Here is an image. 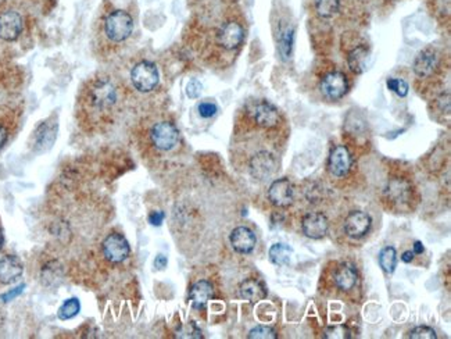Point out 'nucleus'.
<instances>
[{
  "label": "nucleus",
  "mask_w": 451,
  "mask_h": 339,
  "mask_svg": "<svg viewBox=\"0 0 451 339\" xmlns=\"http://www.w3.org/2000/svg\"><path fill=\"white\" fill-rule=\"evenodd\" d=\"M119 103V89L111 78L101 75L90 79L81 95V115L93 123L107 122Z\"/></svg>",
  "instance_id": "obj_1"
},
{
  "label": "nucleus",
  "mask_w": 451,
  "mask_h": 339,
  "mask_svg": "<svg viewBox=\"0 0 451 339\" xmlns=\"http://www.w3.org/2000/svg\"><path fill=\"white\" fill-rule=\"evenodd\" d=\"M103 32L110 42L121 43L134 32V19L126 10H111L103 19Z\"/></svg>",
  "instance_id": "obj_2"
},
{
  "label": "nucleus",
  "mask_w": 451,
  "mask_h": 339,
  "mask_svg": "<svg viewBox=\"0 0 451 339\" xmlns=\"http://www.w3.org/2000/svg\"><path fill=\"white\" fill-rule=\"evenodd\" d=\"M160 81L159 70L152 61H141L131 71V82L139 92H152Z\"/></svg>",
  "instance_id": "obj_3"
},
{
  "label": "nucleus",
  "mask_w": 451,
  "mask_h": 339,
  "mask_svg": "<svg viewBox=\"0 0 451 339\" xmlns=\"http://www.w3.org/2000/svg\"><path fill=\"white\" fill-rule=\"evenodd\" d=\"M150 139L160 151H171L179 141V131L171 122L156 123L150 130Z\"/></svg>",
  "instance_id": "obj_4"
},
{
  "label": "nucleus",
  "mask_w": 451,
  "mask_h": 339,
  "mask_svg": "<svg viewBox=\"0 0 451 339\" xmlns=\"http://www.w3.org/2000/svg\"><path fill=\"white\" fill-rule=\"evenodd\" d=\"M385 197L393 206L403 209L410 206L412 199V185L405 178H392L385 188Z\"/></svg>",
  "instance_id": "obj_5"
},
{
  "label": "nucleus",
  "mask_w": 451,
  "mask_h": 339,
  "mask_svg": "<svg viewBox=\"0 0 451 339\" xmlns=\"http://www.w3.org/2000/svg\"><path fill=\"white\" fill-rule=\"evenodd\" d=\"M103 255L111 263H123L128 259L131 253V248L128 241L121 234H110L103 242Z\"/></svg>",
  "instance_id": "obj_6"
},
{
  "label": "nucleus",
  "mask_w": 451,
  "mask_h": 339,
  "mask_svg": "<svg viewBox=\"0 0 451 339\" xmlns=\"http://www.w3.org/2000/svg\"><path fill=\"white\" fill-rule=\"evenodd\" d=\"M245 39V30L243 27L237 21H228L225 23L217 34V42L223 49L234 50L238 49Z\"/></svg>",
  "instance_id": "obj_7"
},
{
  "label": "nucleus",
  "mask_w": 451,
  "mask_h": 339,
  "mask_svg": "<svg viewBox=\"0 0 451 339\" xmlns=\"http://www.w3.org/2000/svg\"><path fill=\"white\" fill-rule=\"evenodd\" d=\"M24 28V20L19 12L8 10L0 14V39L13 42L16 41Z\"/></svg>",
  "instance_id": "obj_8"
},
{
  "label": "nucleus",
  "mask_w": 451,
  "mask_h": 339,
  "mask_svg": "<svg viewBox=\"0 0 451 339\" xmlns=\"http://www.w3.org/2000/svg\"><path fill=\"white\" fill-rule=\"evenodd\" d=\"M349 89V82L348 78L343 72L339 71H334V72H329L328 75L323 77L322 82H321V90L323 92V95L332 100L336 99H341L345 96V93Z\"/></svg>",
  "instance_id": "obj_9"
},
{
  "label": "nucleus",
  "mask_w": 451,
  "mask_h": 339,
  "mask_svg": "<svg viewBox=\"0 0 451 339\" xmlns=\"http://www.w3.org/2000/svg\"><path fill=\"white\" fill-rule=\"evenodd\" d=\"M371 217L364 213V211H352L346 221H345V230H346V234L350 237V238H354V240H360L363 237H365L371 229Z\"/></svg>",
  "instance_id": "obj_10"
},
{
  "label": "nucleus",
  "mask_w": 451,
  "mask_h": 339,
  "mask_svg": "<svg viewBox=\"0 0 451 339\" xmlns=\"http://www.w3.org/2000/svg\"><path fill=\"white\" fill-rule=\"evenodd\" d=\"M353 160L350 156V152L346 146H336L332 149L328 160V167L329 171L334 177H345L350 168H352Z\"/></svg>",
  "instance_id": "obj_11"
},
{
  "label": "nucleus",
  "mask_w": 451,
  "mask_h": 339,
  "mask_svg": "<svg viewBox=\"0 0 451 339\" xmlns=\"http://www.w3.org/2000/svg\"><path fill=\"white\" fill-rule=\"evenodd\" d=\"M329 229V221L322 213H308L301 221V230L311 240H321Z\"/></svg>",
  "instance_id": "obj_12"
},
{
  "label": "nucleus",
  "mask_w": 451,
  "mask_h": 339,
  "mask_svg": "<svg viewBox=\"0 0 451 339\" xmlns=\"http://www.w3.org/2000/svg\"><path fill=\"white\" fill-rule=\"evenodd\" d=\"M268 197L271 203L277 207H288L293 203L294 192L292 182L286 178H279L274 181L268 191Z\"/></svg>",
  "instance_id": "obj_13"
},
{
  "label": "nucleus",
  "mask_w": 451,
  "mask_h": 339,
  "mask_svg": "<svg viewBox=\"0 0 451 339\" xmlns=\"http://www.w3.org/2000/svg\"><path fill=\"white\" fill-rule=\"evenodd\" d=\"M275 159L268 152H259L250 160V174L257 181L268 180L275 171Z\"/></svg>",
  "instance_id": "obj_14"
},
{
  "label": "nucleus",
  "mask_w": 451,
  "mask_h": 339,
  "mask_svg": "<svg viewBox=\"0 0 451 339\" xmlns=\"http://www.w3.org/2000/svg\"><path fill=\"white\" fill-rule=\"evenodd\" d=\"M253 119L263 128H272L279 122L278 108L267 100L256 103L253 107Z\"/></svg>",
  "instance_id": "obj_15"
},
{
  "label": "nucleus",
  "mask_w": 451,
  "mask_h": 339,
  "mask_svg": "<svg viewBox=\"0 0 451 339\" xmlns=\"http://www.w3.org/2000/svg\"><path fill=\"white\" fill-rule=\"evenodd\" d=\"M231 245L232 248L238 252V253H250L254 248H256V235L252 230H249L248 227H238L231 233L230 237Z\"/></svg>",
  "instance_id": "obj_16"
},
{
  "label": "nucleus",
  "mask_w": 451,
  "mask_h": 339,
  "mask_svg": "<svg viewBox=\"0 0 451 339\" xmlns=\"http://www.w3.org/2000/svg\"><path fill=\"white\" fill-rule=\"evenodd\" d=\"M23 263L16 256H5L0 259V282L13 284L23 275Z\"/></svg>",
  "instance_id": "obj_17"
},
{
  "label": "nucleus",
  "mask_w": 451,
  "mask_h": 339,
  "mask_svg": "<svg viewBox=\"0 0 451 339\" xmlns=\"http://www.w3.org/2000/svg\"><path fill=\"white\" fill-rule=\"evenodd\" d=\"M333 280L336 287L342 289V291H350L356 287L359 275H357V270L354 266L349 264V263H343L339 267L334 270L333 274Z\"/></svg>",
  "instance_id": "obj_18"
},
{
  "label": "nucleus",
  "mask_w": 451,
  "mask_h": 339,
  "mask_svg": "<svg viewBox=\"0 0 451 339\" xmlns=\"http://www.w3.org/2000/svg\"><path fill=\"white\" fill-rule=\"evenodd\" d=\"M214 296V288L212 285L206 281V280H201V281H197L190 292H189V299L192 300V304L194 309H204L208 303V300Z\"/></svg>",
  "instance_id": "obj_19"
},
{
  "label": "nucleus",
  "mask_w": 451,
  "mask_h": 339,
  "mask_svg": "<svg viewBox=\"0 0 451 339\" xmlns=\"http://www.w3.org/2000/svg\"><path fill=\"white\" fill-rule=\"evenodd\" d=\"M57 137V124L53 123H43L35 133V149L38 152L49 151Z\"/></svg>",
  "instance_id": "obj_20"
},
{
  "label": "nucleus",
  "mask_w": 451,
  "mask_h": 339,
  "mask_svg": "<svg viewBox=\"0 0 451 339\" xmlns=\"http://www.w3.org/2000/svg\"><path fill=\"white\" fill-rule=\"evenodd\" d=\"M239 295L250 303H257L267 296V289L259 280L249 278L241 284Z\"/></svg>",
  "instance_id": "obj_21"
},
{
  "label": "nucleus",
  "mask_w": 451,
  "mask_h": 339,
  "mask_svg": "<svg viewBox=\"0 0 451 339\" xmlns=\"http://www.w3.org/2000/svg\"><path fill=\"white\" fill-rule=\"evenodd\" d=\"M436 67H437V57L429 49L422 50L414 61V72L421 78L430 77L436 70Z\"/></svg>",
  "instance_id": "obj_22"
},
{
  "label": "nucleus",
  "mask_w": 451,
  "mask_h": 339,
  "mask_svg": "<svg viewBox=\"0 0 451 339\" xmlns=\"http://www.w3.org/2000/svg\"><path fill=\"white\" fill-rule=\"evenodd\" d=\"M370 60H371V53H370V49L365 46H359V48L353 49L348 56L349 67L356 74L365 72L368 70Z\"/></svg>",
  "instance_id": "obj_23"
},
{
  "label": "nucleus",
  "mask_w": 451,
  "mask_h": 339,
  "mask_svg": "<svg viewBox=\"0 0 451 339\" xmlns=\"http://www.w3.org/2000/svg\"><path fill=\"white\" fill-rule=\"evenodd\" d=\"M293 41H294V30L292 27H282L279 30V37H278V49L282 56V60H288L292 55V48H293Z\"/></svg>",
  "instance_id": "obj_24"
},
{
  "label": "nucleus",
  "mask_w": 451,
  "mask_h": 339,
  "mask_svg": "<svg viewBox=\"0 0 451 339\" xmlns=\"http://www.w3.org/2000/svg\"><path fill=\"white\" fill-rule=\"evenodd\" d=\"M293 249L285 244H275L270 249V260L275 266H286L290 263Z\"/></svg>",
  "instance_id": "obj_25"
},
{
  "label": "nucleus",
  "mask_w": 451,
  "mask_h": 339,
  "mask_svg": "<svg viewBox=\"0 0 451 339\" xmlns=\"http://www.w3.org/2000/svg\"><path fill=\"white\" fill-rule=\"evenodd\" d=\"M379 264L385 273L392 274L397 266V252L392 246H386L379 253Z\"/></svg>",
  "instance_id": "obj_26"
},
{
  "label": "nucleus",
  "mask_w": 451,
  "mask_h": 339,
  "mask_svg": "<svg viewBox=\"0 0 451 339\" xmlns=\"http://www.w3.org/2000/svg\"><path fill=\"white\" fill-rule=\"evenodd\" d=\"M341 8V0H315V9L323 19L333 17Z\"/></svg>",
  "instance_id": "obj_27"
},
{
  "label": "nucleus",
  "mask_w": 451,
  "mask_h": 339,
  "mask_svg": "<svg viewBox=\"0 0 451 339\" xmlns=\"http://www.w3.org/2000/svg\"><path fill=\"white\" fill-rule=\"evenodd\" d=\"M81 310V303L77 298H71V299H67L61 307L59 309V318L60 320H70L72 317H75Z\"/></svg>",
  "instance_id": "obj_28"
},
{
  "label": "nucleus",
  "mask_w": 451,
  "mask_h": 339,
  "mask_svg": "<svg viewBox=\"0 0 451 339\" xmlns=\"http://www.w3.org/2000/svg\"><path fill=\"white\" fill-rule=\"evenodd\" d=\"M323 338L325 339H350L352 331L346 325L336 324V325H330L325 329Z\"/></svg>",
  "instance_id": "obj_29"
},
{
  "label": "nucleus",
  "mask_w": 451,
  "mask_h": 339,
  "mask_svg": "<svg viewBox=\"0 0 451 339\" xmlns=\"http://www.w3.org/2000/svg\"><path fill=\"white\" fill-rule=\"evenodd\" d=\"M248 338H250V339H275V338H277V332H275V329L271 328V327H267V325H257V327H254V328L249 332Z\"/></svg>",
  "instance_id": "obj_30"
},
{
  "label": "nucleus",
  "mask_w": 451,
  "mask_h": 339,
  "mask_svg": "<svg viewBox=\"0 0 451 339\" xmlns=\"http://www.w3.org/2000/svg\"><path fill=\"white\" fill-rule=\"evenodd\" d=\"M177 336L178 338H192V339H199L203 338L201 331L199 329V327L194 322H188L185 325H182L178 331H177Z\"/></svg>",
  "instance_id": "obj_31"
},
{
  "label": "nucleus",
  "mask_w": 451,
  "mask_h": 339,
  "mask_svg": "<svg viewBox=\"0 0 451 339\" xmlns=\"http://www.w3.org/2000/svg\"><path fill=\"white\" fill-rule=\"evenodd\" d=\"M388 88L400 97H404L408 93V84L404 79L390 78V79H388Z\"/></svg>",
  "instance_id": "obj_32"
},
{
  "label": "nucleus",
  "mask_w": 451,
  "mask_h": 339,
  "mask_svg": "<svg viewBox=\"0 0 451 339\" xmlns=\"http://www.w3.org/2000/svg\"><path fill=\"white\" fill-rule=\"evenodd\" d=\"M410 338L412 339H436L437 335L436 332L426 325H421V327H415L412 331H410Z\"/></svg>",
  "instance_id": "obj_33"
},
{
  "label": "nucleus",
  "mask_w": 451,
  "mask_h": 339,
  "mask_svg": "<svg viewBox=\"0 0 451 339\" xmlns=\"http://www.w3.org/2000/svg\"><path fill=\"white\" fill-rule=\"evenodd\" d=\"M199 110V115L203 117V119H211L217 115V111H218V106L212 101H201L197 107Z\"/></svg>",
  "instance_id": "obj_34"
},
{
  "label": "nucleus",
  "mask_w": 451,
  "mask_h": 339,
  "mask_svg": "<svg viewBox=\"0 0 451 339\" xmlns=\"http://www.w3.org/2000/svg\"><path fill=\"white\" fill-rule=\"evenodd\" d=\"M201 90H203V85L199 79L193 78L189 81V84L186 85V95L190 97V99H196L201 95Z\"/></svg>",
  "instance_id": "obj_35"
},
{
  "label": "nucleus",
  "mask_w": 451,
  "mask_h": 339,
  "mask_svg": "<svg viewBox=\"0 0 451 339\" xmlns=\"http://www.w3.org/2000/svg\"><path fill=\"white\" fill-rule=\"evenodd\" d=\"M24 288H26V285L21 284V285L16 287L14 289H10V291H8L6 293H3L2 296H0V299H2V302H5V303H8V302H10V300H14L17 296H20V295L23 293Z\"/></svg>",
  "instance_id": "obj_36"
},
{
  "label": "nucleus",
  "mask_w": 451,
  "mask_h": 339,
  "mask_svg": "<svg viewBox=\"0 0 451 339\" xmlns=\"http://www.w3.org/2000/svg\"><path fill=\"white\" fill-rule=\"evenodd\" d=\"M164 217H166V214H164L163 211H153V213H150V215H149V222H150L152 225H154V227H160V225H161L163 221H164Z\"/></svg>",
  "instance_id": "obj_37"
},
{
  "label": "nucleus",
  "mask_w": 451,
  "mask_h": 339,
  "mask_svg": "<svg viewBox=\"0 0 451 339\" xmlns=\"http://www.w3.org/2000/svg\"><path fill=\"white\" fill-rule=\"evenodd\" d=\"M167 263H168L167 258H166L164 255H159V256L156 258V260H154V267H156L157 270H163V269L167 267Z\"/></svg>",
  "instance_id": "obj_38"
},
{
  "label": "nucleus",
  "mask_w": 451,
  "mask_h": 339,
  "mask_svg": "<svg viewBox=\"0 0 451 339\" xmlns=\"http://www.w3.org/2000/svg\"><path fill=\"white\" fill-rule=\"evenodd\" d=\"M8 130L3 127V126H0V151H2L8 142Z\"/></svg>",
  "instance_id": "obj_39"
},
{
  "label": "nucleus",
  "mask_w": 451,
  "mask_h": 339,
  "mask_svg": "<svg viewBox=\"0 0 451 339\" xmlns=\"http://www.w3.org/2000/svg\"><path fill=\"white\" fill-rule=\"evenodd\" d=\"M412 259H414V252H411V251L404 252L403 256H401V260H403L404 263H411Z\"/></svg>",
  "instance_id": "obj_40"
},
{
  "label": "nucleus",
  "mask_w": 451,
  "mask_h": 339,
  "mask_svg": "<svg viewBox=\"0 0 451 339\" xmlns=\"http://www.w3.org/2000/svg\"><path fill=\"white\" fill-rule=\"evenodd\" d=\"M414 253H417V255L423 253V245H422V242H415L414 244Z\"/></svg>",
  "instance_id": "obj_41"
},
{
  "label": "nucleus",
  "mask_w": 451,
  "mask_h": 339,
  "mask_svg": "<svg viewBox=\"0 0 451 339\" xmlns=\"http://www.w3.org/2000/svg\"><path fill=\"white\" fill-rule=\"evenodd\" d=\"M3 244H5V240H3V235H2V233H0V251H2V248H3Z\"/></svg>",
  "instance_id": "obj_42"
}]
</instances>
